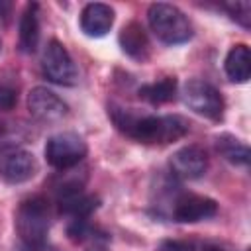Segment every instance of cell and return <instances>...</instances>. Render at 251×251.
<instances>
[{"label": "cell", "instance_id": "cell-1", "mask_svg": "<svg viewBox=\"0 0 251 251\" xmlns=\"http://www.w3.org/2000/svg\"><path fill=\"white\" fill-rule=\"evenodd\" d=\"M108 116L124 135L143 145H169L190 129V122L176 114H137L131 108L110 104Z\"/></svg>", "mask_w": 251, "mask_h": 251}, {"label": "cell", "instance_id": "cell-2", "mask_svg": "<svg viewBox=\"0 0 251 251\" xmlns=\"http://www.w3.org/2000/svg\"><path fill=\"white\" fill-rule=\"evenodd\" d=\"M153 206H157L159 214H167L178 224H196L218 214V202L214 198L194 192H182L171 180L157 188V202Z\"/></svg>", "mask_w": 251, "mask_h": 251}, {"label": "cell", "instance_id": "cell-3", "mask_svg": "<svg viewBox=\"0 0 251 251\" xmlns=\"http://www.w3.org/2000/svg\"><path fill=\"white\" fill-rule=\"evenodd\" d=\"M151 31L165 45H180L192 37V24L186 14L169 2H155L147 8Z\"/></svg>", "mask_w": 251, "mask_h": 251}, {"label": "cell", "instance_id": "cell-4", "mask_svg": "<svg viewBox=\"0 0 251 251\" xmlns=\"http://www.w3.org/2000/svg\"><path fill=\"white\" fill-rule=\"evenodd\" d=\"M22 243H45L51 227V210L45 198L31 196L20 202L14 216Z\"/></svg>", "mask_w": 251, "mask_h": 251}, {"label": "cell", "instance_id": "cell-5", "mask_svg": "<svg viewBox=\"0 0 251 251\" xmlns=\"http://www.w3.org/2000/svg\"><path fill=\"white\" fill-rule=\"evenodd\" d=\"M180 96H182V102L194 114L208 118V120H214V122L222 120L226 102H224L222 92L214 84H210L202 78H190L182 84Z\"/></svg>", "mask_w": 251, "mask_h": 251}, {"label": "cell", "instance_id": "cell-6", "mask_svg": "<svg viewBox=\"0 0 251 251\" xmlns=\"http://www.w3.org/2000/svg\"><path fill=\"white\" fill-rule=\"evenodd\" d=\"M86 153H88L86 141L75 131L55 133L45 143V159L57 171L78 167L86 157Z\"/></svg>", "mask_w": 251, "mask_h": 251}, {"label": "cell", "instance_id": "cell-7", "mask_svg": "<svg viewBox=\"0 0 251 251\" xmlns=\"http://www.w3.org/2000/svg\"><path fill=\"white\" fill-rule=\"evenodd\" d=\"M39 171L37 159L31 151L16 143L0 145V178L8 184H22L31 180Z\"/></svg>", "mask_w": 251, "mask_h": 251}, {"label": "cell", "instance_id": "cell-8", "mask_svg": "<svg viewBox=\"0 0 251 251\" xmlns=\"http://www.w3.org/2000/svg\"><path fill=\"white\" fill-rule=\"evenodd\" d=\"M41 71L51 82L61 86H75L78 82V69L67 47L57 39L47 43L41 57Z\"/></svg>", "mask_w": 251, "mask_h": 251}, {"label": "cell", "instance_id": "cell-9", "mask_svg": "<svg viewBox=\"0 0 251 251\" xmlns=\"http://www.w3.org/2000/svg\"><path fill=\"white\" fill-rule=\"evenodd\" d=\"M27 110L41 124H59L69 116L67 102L47 86H35L27 94Z\"/></svg>", "mask_w": 251, "mask_h": 251}, {"label": "cell", "instance_id": "cell-10", "mask_svg": "<svg viewBox=\"0 0 251 251\" xmlns=\"http://www.w3.org/2000/svg\"><path fill=\"white\" fill-rule=\"evenodd\" d=\"M208 171V155L200 145H184L169 159V173L176 180H196Z\"/></svg>", "mask_w": 251, "mask_h": 251}, {"label": "cell", "instance_id": "cell-11", "mask_svg": "<svg viewBox=\"0 0 251 251\" xmlns=\"http://www.w3.org/2000/svg\"><path fill=\"white\" fill-rule=\"evenodd\" d=\"M114 25V8L104 2H90L80 12V29L88 37H104Z\"/></svg>", "mask_w": 251, "mask_h": 251}, {"label": "cell", "instance_id": "cell-12", "mask_svg": "<svg viewBox=\"0 0 251 251\" xmlns=\"http://www.w3.org/2000/svg\"><path fill=\"white\" fill-rule=\"evenodd\" d=\"M120 45L127 57L139 63H145L151 55V43L147 39V33L137 22H129L124 25V29L120 31Z\"/></svg>", "mask_w": 251, "mask_h": 251}, {"label": "cell", "instance_id": "cell-13", "mask_svg": "<svg viewBox=\"0 0 251 251\" xmlns=\"http://www.w3.org/2000/svg\"><path fill=\"white\" fill-rule=\"evenodd\" d=\"M20 51L24 53H35L39 45V4L31 2L25 6L20 18V39H18Z\"/></svg>", "mask_w": 251, "mask_h": 251}, {"label": "cell", "instance_id": "cell-14", "mask_svg": "<svg viewBox=\"0 0 251 251\" xmlns=\"http://www.w3.org/2000/svg\"><path fill=\"white\" fill-rule=\"evenodd\" d=\"M57 206H59V212L69 216L73 222L75 220H88V216L98 208V198L80 190V192H73V194L57 198Z\"/></svg>", "mask_w": 251, "mask_h": 251}, {"label": "cell", "instance_id": "cell-15", "mask_svg": "<svg viewBox=\"0 0 251 251\" xmlns=\"http://www.w3.org/2000/svg\"><path fill=\"white\" fill-rule=\"evenodd\" d=\"M226 75L231 82H247L251 76V53L249 47L245 43H237L233 45L227 55H226V63H224Z\"/></svg>", "mask_w": 251, "mask_h": 251}, {"label": "cell", "instance_id": "cell-16", "mask_svg": "<svg viewBox=\"0 0 251 251\" xmlns=\"http://www.w3.org/2000/svg\"><path fill=\"white\" fill-rule=\"evenodd\" d=\"M139 98H143L145 102L159 106V104H167L171 100L176 98V78L175 76H165L161 80L143 84L139 88Z\"/></svg>", "mask_w": 251, "mask_h": 251}, {"label": "cell", "instance_id": "cell-17", "mask_svg": "<svg viewBox=\"0 0 251 251\" xmlns=\"http://www.w3.org/2000/svg\"><path fill=\"white\" fill-rule=\"evenodd\" d=\"M216 149L218 153L229 161L231 165H239V167H245L249 163V147L237 139L235 135L231 133H222L216 137Z\"/></svg>", "mask_w": 251, "mask_h": 251}, {"label": "cell", "instance_id": "cell-18", "mask_svg": "<svg viewBox=\"0 0 251 251\" xmlns=\"http://www.w3.org/2000/svg\"><path fill=\"white\" fill-rule=\"evenodd\" d=\"M224 8L245 29L251 25V4L249 2H245V0H241V2H227V4H224Z\"/></svg>", "mask_w": 251, "mask_h": 251}, {"label": "cell", "instance_id": "cell-19", "mask_svg": "<svg viewBox=\"0 0 251 251\" xmlns=\"http://www.w3.org/2000/svg\"><path fill=\"white\" fill-rule=\"evenodd\" d=\"M157 251H204V245H196L190 241H178V239H167L159 245Z\"/></svg>", "mask_w": 251, "mask_h": 251}, {"label": "cell", "instance_id": "cell-20", "mask_svg": "<svg viewBox=\"0 0 251 251\" xmlns=\"http://www.w3.org/2000/svg\"><path fill=\"white\" fill-rule=\"evenodd\" d=\"M16 102H18V92L12 86L0 82V112L12 110L16 106Z\"/></svg>", "mask_w": 251, "mask_h": 251}, {"label": "cell", "instance_id": "cell-21", "mask_svg": "<svg viewBox=\"0 0 251 251\" xmlns=\"http://www.w3.org/2000/svg\"><path fill=\"white\" fill-rule=\"evenodd\" d=\"M16 251H59V249L51 245L49 241H45V243H20Z\"/></svg>", "mask_w": 251, "mask_h": 251}]
</instances>
